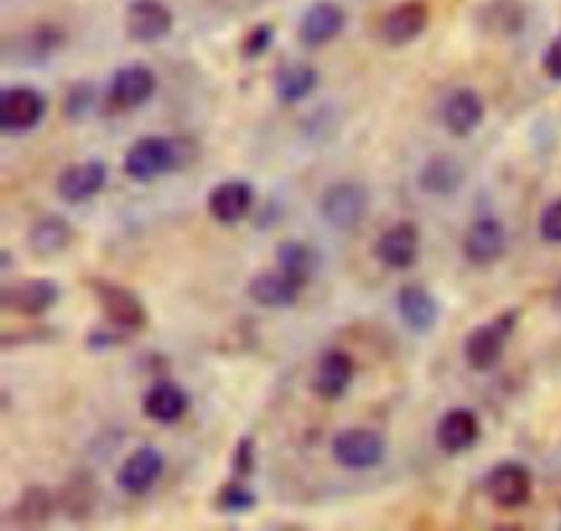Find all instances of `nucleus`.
<instances>
[{"label": "nucleus", "instance_id": "aec40b11", "mask_svg": "<svg viewBox=\"0 0 561 531\" xmlns=\"http://www.w3.org/2000/svg\"><path fill=\"white\" fill-rule=\"evenodd\" d=\"M206 206L208 213H211L219 224H239L241 219H247V213L252 211V206H255V189H252L250 181H222V184H217L208 192Z\"/></svg>", "mask_w": 561, "mask_h": 531}, {"label": "nucleus", "instance_id": "9b49d317", "mask_svg": "<svg viewBox=\"0 0 561 531\" xmlns=\"http://www.w3.org/2000/svg\"><path fill=\"white\" fill-rule=\"evenodd\" d=\"M164 460L162 449L151 447H137L129 458H124V463L115 471V485L126 493V496H146L164 474Z\"/></svg>", "mask_w": 561, "mask_h": 531}, {"label": "nucleus", "instance_id": "ddd939ff", "mask_svg": "<svg viewBox=\"0 0 561 531\" xmlns=\"http://www.w3.org/2000/svg\"><path fill=\"white\" fill-rule=\"evenodd\" d=\"M427 25H431V9L422 0H403L381 16L378 36L389 47H405L416 42L427 31Z\"/></svg>", "mask_w": 561, "mask_h": 531}, {"label": "nucleus", "instance_id": "f704fd0d", "mask_svg": "<svg viewBox=\"0 0 561 531\" xmlns=\"http://www.w3.org/2000/svg\"><path fill=\"white\" fill-rule=\"evenodd\" d=\"M274 36H277V33H274V25H268V22H261V25L250 27L247 36L241 38V55H244L247 60L263 58V55L272 49Z\"/></svg>", "mask_w": 561, "mask_h": 531}, {"label": "nucleus", "instance_id": "a878e982", "mask_svg": "<svg viewBox=\"0 0 561 531\" xmlns=\"http://www.w3.org/2000/svg\"><path fill=\"white\" fill-rule=\"evenodd\" d=\"M190 411V394L175 381H157L142 394V414L159 425H175Z\"/></svg>", "mask_w": 561, "mask_h": 531}, {"label": "nucleus", "instance_id": "72a5a7b5", "mask_svg": "<svg viewBox=\"0 0 561 531\" xmlns=\"http://www.w3.org/2000/svg\"><path fill=\"white\" fill-rule=\"evenodd\" d=\"M255 465H257V443L255 438L247 432L236 441L233 449V460H230V469H233L236 480H250L255 474Z\"/></svg>", "mask_w": 561, "mask_h": 531}, {"label": "nucleus", "instance_id": "9d476101", "mask_svg": "<svg viewBox=\"0 0 561 531\" xmlns=\"http://www.w3.org/2000/svg\"><path fill=\"white\" fill-rule=\"evenodd\" d=\"M175 16L164 0H131L124 14V31L137 44H157L170 36Z\"/></svg>", "mask_w": 561, "mask_h": 531}, {"label": "nucleus", "instance_id": "39448f33", "mask_svg": "<svg viewBox=\"0 0 561 531\" xmlns=\"http://www.w3.org/2000/svg\"><path fill=\"white\" fill-rule=\"evenodd\" d=\"M332 460L345 471H373L387 458V441L370 427H348L332 438Z\"/></svg>", "mask_w": 561, "mask_h": 531}, {"label": "nucleus", "instance_id": "dca6fc26", "mask_svg": "<svg viewBox=\"0 0 561 531\" xmlns=\"http://www.w3.org/2000/svg\"><path fill=\"white\" fill-rule=\"evenodd\" d=\"M356 376V365L348 350L329 348L323 350L312 376V392L321 400H340L351 389Z\"/></svg>", "mask_w": 561, "mask_h": 531}, {"label": "nucleus", "instance_id": "f3484780", "mask_svg": "<svg viewBox=\"0 0 561 531\" xmlns=\"http://www.w3.org/2000/svg\"><path fill=\"white\" fill-rule=\"evenodd\" d=\"M104 184H107V168L104 162L91 159V162H77L60 170L55 189H58L60 200L80 206V203L93 200L104 189Z\"/></svg>", "mask_w": 561, "mask_h": 531}, {"label": "nucleus", "instance_id": "6ab92c4d", "mask_svg": "<svg viewBox=\"0 0 561 531\" xmlns=\"http://www.w3.org/2000/svg\"><path fill=\"white\" fill-rule=\"evenodd\" d=\"M305 285L299 279L290 277L283 268H272V272H261L247 282V296L255 301L257 307H266V310H285V307H294L299 301Z\"/></svg>", "mask_w": 561, "mask_h": 531}, {"label": "nucleus", "instance_id": "423d86ee", "mask_svg": "<svg viewBox=\"0 0 561 531\" xmlns=\"http://www.w3.org/2000/svg\"><path fill=\"white\" fill-rule=\"evenodd\" d=\"M482 490L502 509L526 507L531 501V493H535V474L520 460H502L485 474Z\"/></svg>", "mask_w": 561, "mask_h": 531}, {"label": "nucleus", "instance_id": "f257e3e1", "mask_svg": "<svg viewBox=\"0 0 561 531\" xmlns=\"http://www.w3.org/2000/svg\"><path fill=\"white\" fill-rule=\"evenodd\" d=\"M518 310H507L471 328L463 339L466 365L477 372L493 370L504 359V350H507L510 337H513L515 326H518Z\"/></svg>", "mask_w": 561, "mask_h": 531}, {"label": "nucleus", "instance_id": "393cba45", "mask_svg": "<svg viewBox=\"0 0 561 531\" xmlns=\"http://www.w3.org/2000/svg\"><path fill=\"white\" fill-rule=\"evenodd\" d=\"M99 504V485H96V476L91 471L80 469V471H71L69 480L64 482L58 493V509L66 515L69 520L75 523H82L93 515Z\"/></svg>", "mask_w": 561, "mask_h": 531}, {"label": "nucleus", "instance_id": "1a4fd4ad", "mask_svg": "<svg viewBox=\"0 0 561 531\" xmlns=\"http://www.w3.org/2000/svg\"><path fill=\"white\" fill-rule=\"evenodd\" d=\"M422 252V233L414 222H394L376 239L373 255L389 272H409L416 266Z\"/></svg>", "mask_w": 561, "mask_h": 531}, {"label": "nucleus", "instance_id": "2f4dec72", "mask_svg": "<svg viewBox=\"0 0 561 531\" xmlns=\"http://www.w3.org/2000/svg\"><path fill=\"white\" fill-rule=\"evenodd\" d=\"M257 507V493L247 485V480H228L217 493V509L225 515H247Z\"/></svg>", "mask_w": 561, "mask_h": 531}, {"label": "nucleus", "instance_id": "c85d7f7f", "mask_svg": "<svg viewBox=\"0 0 561 531\" xmlns=\"http://www.w3.org/2000/svg\"><path fill=\"white\" fill-rule=\"evenodd\" d=\"M274 255H277V266L283 268V272H288L294 279H299L305 288L312 282V277H316L318 272V263H321L318 252L312 250L307 241H299V239L279 241Z\"/></svg>", "mask_w": 561, "mask_h": 531}, {"label": "nucleus", "instance_id": "473e14b6", "mask_svg": "<svg viewBox=\"0 0 561 531\" xmlns=\"http://www.w3.org/2000/svg\"><path fill=\"white\" fill-rule=\"evenodd\" d=\"M96 107V85L91 80H80L66 91L64 96V115L75 124L85 120Z\"/></svg>", "mask_w": 561, "mask_h": 531}, {"label": "nucleus", "instance_id": "b1692460", "mask_svg": "<svg viewBox=\"0 0 561 531\" xmlns=\"http://www.w3.org/2000/svg\"><path fill=\"white\" fill-rule=\"evenodd\" d=\"M55 512H58V496H53V490L44 485H31L22 490L5 520L16 529H47Z\"/></svg>", "mask_w": 561, "mask_h": 531}, {"label": "nucleus", "instance_id": "f03ea898", "mask_svg": "<svg viewBox=\"0 0 561 531\" xmlns=\"http://www.w3.org/2000/svg\"><path fill=\"white\" fill-rule=\"evenodd\" d=\"M181 142L170 140V137L148 135L131 142V148L124 157V173L126 178L137 181V184H153L162 175L173 173L181 168Z\"/></svg>", "mask_w": 561, "mask_h": 531}, {"label": "nucleus", "instance_id": "7c9ffc66", "mask_svg": "<svg viewBox=\"0 0 561 531\" xmlns=\"http://www.w3.org/2000/svg\"><path fill=\"white\" fill-rule=\"evenodd\" d=\"M66 36L64 31H60L58 25H38L33 27V31H27L25 36H22V44H20V58L25 60L27 66H38L44 64V60L49 58L53 53H58L60 47H64Z\"/></svg>", "mask_w": 561, "mask_h": 531}, {"label": "nucleus", "instance_id": "7ed1b4c3", "mask_svg": "<svg viewBox=\"0 0 561 531\" xmlns=\"http://www.w3.org/2000/svg\"><path fill=\"white\" fill-rule=\"evenodd\" d=\"M88 285H91L93 296H96V304L102 310L104 323H110V326L121 328L126 334H135L140 328H146L148 312L135 290L121 282H113V279H88Z\"/></svg>", "mask_w": 561, "mask_h": 531}, {"label": "nucleus", "instance_id": "e433bc0d", "mask_svg": "<svg viewBox=\"0 0 561 531\" xmlns=\"http://www.w3.org/2000/svg\"><path fill=\"white\" fill-rule=\"evenodd\" d=\"M540 235L548 244H561V197L542 211Z\"/></svg>", "mask_w": 561, "mask_h": 531}, {"label": "nucleus", "instance_id": "0eeeda50", "mask_svg": "<svg viewBox=\"0 0 561 531\" xmlns=\"http://www.w3.org/2000/svg\"><path fill=\"white\" fill-rule=\"evenodd\" d=\"M47 115V96L33 85H9L0 91V131L25 135Z\"/></svg>", "mask_w": 561, "mask_h": 531}, {"label": "nucleus", "instance_id": "20e7f679", "mask_svg": "<svg viewBox=\"0 0 561 531\" xmlns=\"http://www.w3.org/2000/svg\"><path fill=\"white\" fill-rule=\"evenodd\" d=\"M367 208H370V192L359 181H334L332 186H327L318 203V211H321L323 222L334 230H356L367 217Z\"/></svg>", "mask_w": 561, "mask_h": 531}, {"label": "nucleus", "instance_id": "f8f14e48", "mask_svg": "<svg viewBox=\"0 0 561 531\" xmlns=\"http://www.w3.org/2000/svg\"><path fill=\"white\" fill-rule=\"evenodd\" d=\"M157 93V74L146 64H124L113 71L107 99L115 109H137Z\"/></svg>", "mask_w": 561, "mask_h": 531}, {"label": "nucleus", "instance_id": "58836bf2", "mask_svg": "<svg viewBox=\"0 0 561 531\" xmlns=\"http://www.w3.org/2000/svg\"><path fill=\"white\" fill-rule=\"evenodd\" d=\"M0 266H3V272H9L11 268V252L9 250L0 252Z\"/></svg>", "mask_w": 561, "mask_h": 531}, {"label": "nucleus", "instance_id": "a211bd4d", "mask_svg": "<svg viewBox=\"0 0 561 531\" xmlns=\"http://www.w3.org/2000/svg\"><path fill=\"white\" fill-rule=\"evenodd\" d=\"M485 120V102L474 88H455L442 104V124L453 137H469Z\"/></svg>", "mask_w": 561, "mask_h": 531}, {"label": "nucleus", "instance_id": "bb28decb", "mask_svg": "<svg viewBox=\"0 0 561 531\" xmlns=\"http://www.w3.org/2000/svg\"><path fill=\"white\" fill-rule=\"evenodd\" d=\"M420 189L427 192V195H436V197H449L463 186L466 173H463V164L458 162L455 157H431L425 164H422L420 175Z\"/></svg>", "mask_w": 561, "mask_h": 531}, {"label": "nucleus", "instance_id": "c756f323", "mask_svg": "<svg viewBox=\"0 0 561 531\" xmlns=\"http://www.w3.org/2000/svg\"><path fill=\"white\" fill-rule=\"evenodd\" d=\"M477 16H480V25L493 36H513L526 22V11L518 0H488L485 5H480Z\"/></svg>", "mask_w": 561, "mask_h": 531}, {"label": "nucleus", "instance_id": "cd10ccee", "mask_svg": "<svg viewBox=\"0 0 561 531\" xmlns=\"http://www.w3.org/2000/svg\"><path fill=\"white\" fill-rule=\"evenodd\" d=\"M318 69L310 64H301V60H290V64L279 66L274 71V93L283 104H299L307 96H312L318 88Z\"/></svg>", "mask_w": 561, "mask_h": 531}, {"label": "nucleus", "instance_id": "6e6552de", "mask_svg": "<svg viewBox=\"0 0 561 531\" xmlns=\"http://www.w3.org/2000/svg\"><path fill=\"white\" fill-rule=\"evenodd\" d=\"M60 301V285L49 277L22 279V282H5L0 290V304L3 310L22 318L47 315Z\"/></svg>", "mask_w": 561, "mask_h": 531}, {"label": "nucleus", "instance_id": "5701e85b", "mask_svg": "<svg viewBox=\"0 0 561 531\" xmlns=\"http://www.w3.org/2000/svg\"><path fill=\"white\" fill-rule=\"evenodd\" d=\"M71 239H75V228L69 219L60 213H42L27 230V250L38 261H49L60 255L71 244Z\"/></svg>", "mask_w": 561, "mask_h": 531}, {"label": "nucleus", "instance_id": "c9c22d12", "mask_svg": "<svg viewBox=\"0 0 561 531\" xmlns=\"http://www.w3.org/2000/svg\"><path fill=\"white\" fill-rule=\"evenodd\" d=\"M126 337H129V334L121 332V328H115V326H110V323H104V326H96L91 334H88L85 345H88V350H93V354H104V350L118 348Z\"/></svg>", "mask_w": 561, "mask_h": 531}, {"label": "nucleus", "instance_id": "2eb2a0df", "mask_svg": "<svg viewBox=\"0 0 561 531\" xmlns=\"http://www.w3.org/2000/svg\"><path fill=\"white\" fill-rule=\"evenodd\" d=\"M394 307H398L400 321L416 334H431L433 328H436V323L442 321V304H438L436 296L420 282H405L403 288L398 290Z\"/></svg>", "mask_w": 561, "mask_h": 531}, {"label": "nucleus", "instance_id": "4be33fe9", "mask_svg": "<svg viewBox=\"0 0 561 531\" xmlns=\"http://www.w3.org/2000/svg\"><path fill=\"white\" fill-rule=\"evenodd\" d=\"M480 441V416L471 408H449L436 425V443L447 454L469 452Z\"/></svg>", "mask_w": 561, "mask_h": 531}, {"label": "nucleus", "instance_id": "4468645a", "mask_svg": "<svg viewBox=\"0 0 561 531\" xmlns=\"http://www.w3.org/2000/svg\"><path fill=\"white\" fill-rule=\"evenodd\" d=\"M460 250L471 266H491L507 252V228L496 217L474 219L466 228Z\"/></svg>", "mask_w": 561, "mask_h": 531}, {"label": "nucleus", "instance_id": "4c0bfd02", "mask_svg": "<svg viewBox=\"0 0 561 531\" xmlns=\"http://www.w3.org/2000/svg\"><path fill=\"white\" fill-rule=\"evenodd\" d=\"M542 71H546L553 82H561V33L548 44L546 53H542Z\"/></svg>", "mask_w": 561, "mask_h": 531}, {"label": "nucleus", "instance_id": "412c9836", "mask_svg": "<svg viewBox=\"0 0 561 531\" xmlns=\"http://www.w3.org/2000/svg\"><path fill=\"white\" fill-rule=\"evenodd\" d=\"M345 20H348V16H345L343 5L332 3V0H318V3H312L310 9L305 11V16H301L299 42L310 49L323 47V44L334 42V38L343 33Z\"/></svg>", "mask_w": 561, "mask_h": 531}]
</instances>
